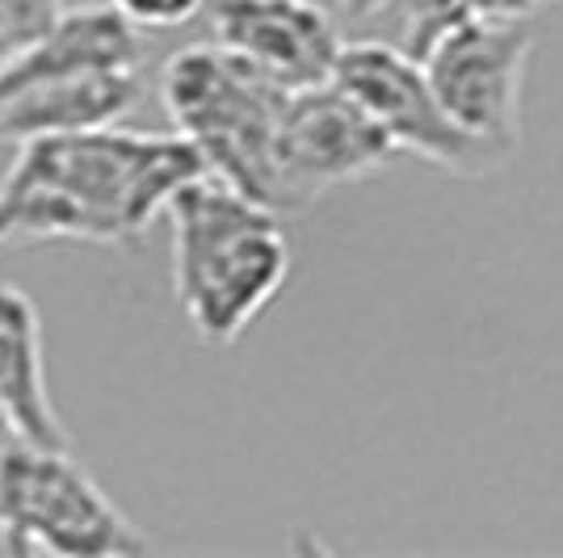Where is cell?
I'll return each mask as SVG.
<instances>
[{"label": "cell", "instance_id": "1", "mask_svg": "<svg viewBox=\"0 0 563 558\" xmlns=\"http://www.w3.org/2000/svg\"><path fill=\"white\" fill-rule=\"evenodd\" d=\"M207 164L181 135L97 126L18 143L0 181V244H131Z\"/></svg>", "mask_w": 563, "mask_h": 558}, {"label": "cell", "instance_id": "2", "mask_svg": "<svg viewBox=\"0 0 563 558\" xmlns=\"http://www.w3.org/2000/svg\"><path fill=\"white\" fill-rule=\"evenodd\" d=\"M173 290L207 345H235L290 278L278 210L219 181L194 177L168 202Z\"/></svg>", "mask_w": 563, "mask_h": 558}, {"label": "cell", "instance_id": "3", "mask_svg": "<svg viewBox=\"0 0 563 558\" xmlns=\"http://www.w3.org/2000/svg\"><path fill=\"white\" fill-rule=\"evenodd\" d=\"M165 110L207 172L274 207V131L290 89L219 43L177 51L161 80Z\"/></svg>", "mask_w": 563, "mask_h": 558}, {"label": "cell", "instance_id": "4", "mask_svg": "<svg viewBox=\"0 0 563 558\" xmlns=\"http://www.w3.org/2000/svg\"><path fill=\"white\" fill-rule=\"evenodd\" d=\"M135 558L147 542L68 449L18 442L0 462V555Z\"/></svg>", "mask_w": 563, "mask_h": 558}, {"label": "cell", "instance_id": "5", "mask_svg": "<svg viewBox=\"0 0 563 558\" xmlns=\"http://www.w3.org/2000/svg\"><path fill=\"white\" fill-rule=\"evenodd\" d=\"M332 85L375 118L387 131V140L396 143V152H412L454 177H488L509 164L488 143L471 140L467 131L454 126V118L442 110L424 76V64L404 47L341 43Z\"/></svg>", "mask_w": 563, "mask_h": 558}, {"label": "cell", "instance_id": "6", "mask_svg": "<svg viewBox=\"0 0 563 558\" xmlns=\"http://www.w3.org/2000/svg\"><path fill=\"white\" fill-rule=\"evenodd\" d=\"M396 143L336 85L290 89L274 131V207L303 210L396 160Z\"/></svg>", "mask_w": 563, "mask_h": 558}, {"label": "cell", "instance_id": "7", "mask_svg": "<svg viewBox=\"0 0 563 558\" xmlns=\"http://www.w3.org/2000/svg\"><path fill=\"white\" fill-rule=\"evenodd\" d=\"M530 51V22H463L421 55L424 76L454 126L505 160L521 147V85Z\"/></svg>", "mask_w": 563, "mask_h": 558}, {"label": "cell", "instance_id": "8", "mask_svg": "<svg viewBox=\"0 0 563 558\" xmlns=\"http://www.w3.org/2000/svg\"><path fill=\"white\" fill-rule=\"evenodd\" d=\"M214 43L249 59L282 89L329 85L341 34L316 0H214Z\"/></svg>", "mask_w": 563, "mask_h": 558}, {"label": "cell", "instance_id": "9", "mask_svg": "<svg viewBox=\"0 0 563 558\" xmlns=\"http://www.w3.org/2000/svg\"><path fill=\"white\" fill-rule=\"evenodd\" d=\"M140 30L114 4H80V9H64L34 43L18 47L0 64V93H13L38 80L106 68H140Z\"/></svg>", "mask_w": 563, "mask_h": 558}, {"label": "cell", "instance_id": "10", "mask_svg": "<svg viewBox=\"0 0 563 558\" xmlns=\"http://www.w3.org/2000/svg\"><path fill=\"white\" fill-rule=\"evenodd\" d=\"M140 68H106L85 76L38 80L13 93H0V140L22 143L38 135H71L114 126L140 105Z\"/></svg>", "mask_w": 563, "mask_h": 558}, {"label": "cell", "instance_id": "11", "mask_svg": "<svg viewBox=\"0 0 563 558\" xmlns=\"http://www.w3.org/2000/svg\"><path fill=\"white\" fill-rule=\"evenodd\" d=\"M0 403L13 416L22 442L68 449V428L55 412L43 366L38 306L13 281L0 286Z\"/></svg>", "mask_w": 563, "mask_h": 558}, {"label": "cell", "instance_id": "12", "mask_svg": "<svg viewBox=\"0 0 563 558\" xmlns=\"http://www.w3.org/2000/svg\"><path fill=\"white\" fill-rule=\"evenodd\" d=\"M555 0H412V25L404 51L421 59L446 30L463 22H530Z\"/></svg>", "mask_w": 563, "mask_h": 558}, {"label": "cell", "instance_id": "13", "mask_svg": "<svg viewBox=\"0 0 563 558\" xmlns=\"http://www.w3.org/2000/svg\"><path fill=\"white\" fill-rule=\"evenodd\" d=\"M64 9L68 0H0V43L9 51L34 43Z\"/></svg>", "mask_w": 563, "mask_h": 558}, {"label": "cell", "instance_id": "14", "mask_svg": "<svg viewBox=\"0 0 563 558\" xmlns=\"http://www.w3.org/2000/svg\"><path fill=\"white\" fill-rule=\"evenodd\" d=\"M135 30H177L202 13L207 0H110Z\"/></svg>", "mask_w": 563, "mask_h": 558}, {"label": "cell", "instance_id": "15", "mask_svg": "<svg viewBox=\"0 0 563 558\" xmlns=\"http://www.w3.org/2000/svg\"><path fill=\"white\" fill-rule=\"evenodd\" d=\"M22 442V433H18V424H13V416L4 412V403H0V462L9 458V449Z\"/></svg>", "mask_w": 563, "mask_h": 558}, {"label": "cell", "instance_id": "16", "mask_svg": "<svg viewBox=\"0 0 563 558\" xmlns=\"http://www.w3.org/2000/svg\"><path fill=\"white\" fill-rule=\"evenodd\" d=\"M336 4H341L350 18H357V22H362V18H375V13H383L391 0H336Z\"/></svg>", "mask_w": 563, "mask_h": 558}, {"label": "cell", "instance_id": "17", "mask_svg": "<svg viewBox=\"0 0 563 558\" xmlns=\"http://www.w3.org/2000/svg\"><path fill=\"white\" fill-rule=\"evenodd\" d=\"M9 55H13V51L4 47V43H0V64H4V59H9Z\"/></svg>", "mask_w": 563, "mask_h": 558}]
</instances>
